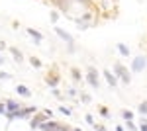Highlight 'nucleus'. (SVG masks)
Wrapping results in <instances>:
<instances>
[{
	"label": "nucleus",
	"instance_id": "obj_1",
	"mask_svg": "<svg viewBox=\"0 0 147 131\" xmlns=\"http://www.w3.org/2000/svg\"><path fill=\"white\" fill-rule=\"evenodd\" d=\"M114 71H116V75H118V78H120L122 82H125V84H129V82H131V77H129L127 69H124L122 63H114Z\"/></svg>",
	"mask_w": 147,
	"mask_h": 131
},
{
	"label": "nucleus",
	"instance_id": "obj_2",
	"mask_svg": "<svg viewBox=\"0 0 147 131\" xmlns=\"http://www.w3.org/2000/svg\"><path fill=\"white\" fill-rule=\"evenodd\" d=\"M55 33L69 45V51H75V39H73V35H71V33H67L63 28H57V26H55Z\"/></svg>",
	"mask_w": 147,
	"mask_h": 131
},
{
	"label": "nucleus",
	"instance_id": "obj_3",
	"mask_svg": "<svg viewBox=\"0 0 147 131\" xmlns=\"http://www.w3.org/2000/svg\"><path fill=\"white\" fill-rule=\"evenodd\" d=\"M145 67H147V59H145V57H141V55L136 57V59L131 61V71H134V73H141Z\"/></svg>",
	"mask_w": 147,
	"mask_h": 131
},
{
	"label": "nucleus",
	"instance_id": "obj_4",
	"mask_svg": "<svg viewBox=\"0 0 147 131\" xmlns=\"http://www.w3.org/2000/svg\"><path fill=\"white\" fill-rule=\"evenodd\" d=\"M86 82H88L94 90L100 88V82H98V77H96V71H94V69H88V73H86Z\"/></svg>",
	"mask_w": 147,
	"mask_h": 131
},
{
	"label": "nucleus",
	"instance_id": "obj_5",
	"mask_svg": "<svg viewBox=\"0 0 147 131\" xmlns=\"http://www.w3.org/2000/svg\"><path fill=\"white\" fill-rule=\"evenodd\" d=\"M102 75H104V78L108 80V84H110L114 90L118 88V78H116V75H112V71H108V69H106V71H104Z\"/></svg>",
	"mask_w": 147,
	"mask_h": 131
},
{
	"label": "nucleus",
	"instance_id": "obj_6",
	"mask_svg": "<svg viewBox=\"0 0 147 131\" xmlns=\"http://www.w3.org/2000/svg\"><path fill=\"white\" fill-rule=\"evenodd\" d=\"M22 108L24 106L20 102H14V100H8V102H6V110H8L6 114H16V112H20Z\"/></svg>",
	"mask_w": 147,
	"mask_h": 131
},
{
	"label": "nucleus",
	"instance_id": "obj_7",
	"mask_svg": "<svg viewBox=\"0 0 147 131\" xmlns=\"http://www.w3.org/2000/svg\"><path fill=\"white\" fill-rule=\"evenodd\" d=\"M26 32H28V35H30V37H32V39H34V41H35L37 45H39L41 41H43V35H41V33L37 32V30H34V28H28Z\"/></svg>",
	"mask_w": 147,
	"mask_h": 131
},
{
	"label": "nucleus",
	"instance_id": "obj_8",
	"mask_svg": "<svg viewBox=\"0 0 147 131\" xmlns=\"http://www.w3.org/2000/svg\"><path fill=\"white\" fill-rule=\"evenodd\" d=\"M45 114H39V116H35V118H32V121H30V125H32V129H37L43 121H45Z\"/></svg>",
	"mask_w": 147,
	"mask_h": 131
},
{
	"label": "nucleus",
	"instance_id": "obj_9",
	"mask_svg": "<svg viewBox=\"0 0 147 131\" xmlns=\"http://www.w3.org/2000/svg\"><path fill=\"white\" fill-rule=\"evenodd\" d=\"M16 92H18L20 96H24V98H32V92H30V88L24 86V84H18V86H16Z\"/></svg>",
	"mask_w": 147,
	"mask_h": 131
},
{
	"label": "nucleus",
	"instance_id": "obj_10",
	"mask_svg": "<svg viewBox=\"0 0 147 131\" xmlns=\"http://www.w3.org/2000/svg\"><path fill=\"white\" fill-rule=\"evenodd\" d=\"M79 20H82V22H86L90 28H94V16H92V12H84L82 16H80Z\"/></svg>",
	"mask_w": 147,
	"mask_h": 131
},
{
	"label": "nucleus",
	"instance_id": "obj_11",
	"mask_svg": "<svg viewBox=\"0 0 147 131\" xmlns=\"http://www.w3.org/2000/svg\"><path fill=\"white\" fill-rule=\"evenodd\" d=\"M10 53L14 55V61H16V63H22V61H24V55H22V51H20V49L10 47Z\"/></svg>",
	"mask_w": 147,
	"mask_h": 131
},
{
	"label": "nucleus",
	"instance_id": "obj_12",
	"mask_svg": "<svg viewBox=\"0 0 147 131\" xmlns=\"http://www.w3.org/2000/svg\"><path fill=\"white\" fill-rule=\"evenodd\" d=\"M45 82L51 88H57V84H59V77H57V75H49V77L45 78Z\"/></svg>",
	"mask_w": 147,
	"mask_h": 131
},
{
	"label": "nucleus",
	"instance_id": "obj_13",
	"mask_svg": "<svg viewBox=\"0 0 147 131\" xmlns=\"http://www.w3.org/2000/svg\"><path fill=\"white\" fill-rule=\"evenodd\" d=\"M116 47H118V51H120V55H122V57H129V47H127V45L118 43Z\"/></svg>",
	"mask_w": 147,
	"mask_h": 131
},
{
	"label": "nucleus",
	"instance_id": "obj_14",
	"mask_svg": "<svg viewBox=\"0 0 147 131\" xmlns=\"http://www.w3.org/2000/svg\"><path fill=\"white\" fill-rule=\"evenodd\" d=\"M137 112H139L141 116H147V102H141V104L137 106Z\"/></svg>",
	"mask_w": 147,
	"mask_h": 131
},
{
	"label": "nucleus",
	"instance_id": "obj_15",
	"mask_svg": "<svg viewBox=\"0 0 147 131\" xmlns=\"http://www.w3.org/2000/svg\"><path fill=\"white\" fill-rule=\"evenodd\" d=\"M122 118H124L125 121H127V120H134V112H129V110H122Z\"/></svg>",
	"mask_w": 147,
	"mask_h": 131
},
{
	"label": "nucleus",
	"instance_id": "obj_16",
	"mask_svg": "<svg viewBox=\"0 0 147 131\" xmlns=\"http://www.w3.org/2000/svg\"><path fill=\"white\" fill-rule=\"evenodd\" d=\"M30 63H32V67H35V69H41V61H39L37 57H30Z\"/></svg>",
	"mask_w": 147,
	"mask_h": 131
},
{
	"label": "nucleus",
	"instance_id": "obj_17",
	"mask_svg": "<svg viewBox=\"0 0 147 131\" xmlns=\"http://www.w3.org/2000/svg\"><path fill=\"white\" fill-rule=\"evenodd\" d=\"M125 125H127V129H129V131H137V129H139V125H136L134 120H127V121H125Z\"/></svg>",
	"mask_w": 147,
	"mask_h": 131
},
{
	"label": "nucleus",
	"instance_id": "obj_18",
	"mask_svg": "<svg viewBox=\"0 0 147 131\" xmlns=\"http://www.w3.org/2000/svg\"><path fill=\"white\" fill-rule=\"evenodd\" d=\"M59 112H61L63 116H71V114H73V112H71L69 108H65V106H59Z\"/></svg>",
	"mask_w": 147,
	"mask_h": 131
},
{
	"label": "nucleus",
	"instance_id": "obj_19",
	"mask_svg": "<svg viewBox=\"0 0 147 131\" xmlns=\"http://www.w3.org/2000/svg\"><path fill=\"white\" fill-rule=\"evenodd\" d=\"M84 121H86L88 125H94V118H92V114H86V116H84Z\"/></svg>",
	"mask_w": 147,
	"mask_h": 131
},
{
	"label": "nucleus",
	"instance_id": "obj_20",
	"mask_svg": "<svg viewBox=\"0 0 147 131\" xmlns=\"http://www.w3.org/2000/svg\"><path fill=\"white\" fill-rule=\"evenodd\" d=\"M98 112H100V116H102V118H108V116H110V112H108V108H104V106H102V108L98 110Z\"/></svg>",
	"mask_w": 147,
	"mask_h": 131
},
{
	"label": "nucleus",
	"instance_id": "obj_21",
	"mask_svg": "<svg viewBox=\"0 0 147 131\" xmlns=\"http://www.w3.org/2000/svg\"><path fill=\"white\" fill-rule=\"evenodd\" d=\"M12 78V75H8V73H2L0 71V80H10Z\"/></svg>",
	"mask_w": 147,
	"mask_h": 131
},
{
	"label": "nucleus",
	"instance_id": "obj_22",
	"mask_svg": "<svg viewBox=\"0 0 147 131\" xmlns=\"http://www.w3.org/2000/svg\"><path fill=\"white\" fill-rule=\"evenodd\" d=\"M67 96H69V98H75V96H77V90H75V88H69V90H67Z\"/></svg>",
	"mask_w": 147,
	"mask_h": 131
},
{
	"label": "nucleus",
	"instance_id": "obj_23",
	"mask_svg": "<svg viewBox=\"0 0 147 131\" xmlns=\"http://www.w3.org/2000/svg\"><path fill=\"white\" fill-rule=\"evenodd\" d=\"M51 22H53V24L59 22V14H57V12H51Z\"/></svg>",
	"mask_w": 147,
	"mask_h": 131
},
{
	"label": "nucleus",
	"instance_id": "obj_24",
	"mask_svg": "<svg viewBox=\"0 0 147 131\" xmlns=\"http://www.w3.org/2000/svg\"><path fill=\"white\" fill-rule=\"evenodd\" d=\"M139 131H147V121H139Z\"/></svg>",
	"mask_w": 147,
	"mask_h": 131
},
{
	"label": "nucleus",
	"instance_id": "obj_25",
	"mask_svg": "<svg viewBox=\"0 0 147 131\" xmlns=\"http://www.w3.org/2000/svg\"><path fill=\"white\" fill-rule=\"evenodd\" d=\"M6 112H8V110H6V102H4V104L0 102V114H2V116H6Z\"/></svg>",
	"mask_w": 147,
	"mask_h": 131
},
{
	"label": "nucleus",
	"instance_id": "obj_26",
	"mask_svg": "<svg viewBox=\"0 0 147 131\" xmlns=\"http://www.w3.org/2000/svg\"><path fill=\"white\" fill-rule=\"evenodd\" d=\"M73 78H75V80H80V73L77 69H73Z\"/></svg>",
	"mask_w": 147,
	"mask_h": 131
},
{
	"label": "nucleus",
	"instance_id": "obj_27",
	"mask_svg": "<svg viewBox=\"0 0 147 131\" xmlns=\"http://www.w3.org/2000/svg\"><path fill=\"white\" fill-rule=\"evenodd\" d=\"M75 2H79V4H84V6H90L92 0H75Z\"/></svg>",
	"mask_w": 147,
	"mask_h": 131
},
{
	"label": "nucleus",
	"instance_id": "obj_28",
	"mask_svg": "<svg viewBox=\"0 0 147 131\" xmlns=\"http://www.w3.org/2000/svg\"><path fill=\"white\" fill-rule=\"evenodd\" d=\"M82 102H84V104H90V96H88V94H82Z\"/></svg>",
	"mask_w": 147,
	"mask_h": 131
},
{
	"label": "nucleus",
	"instance_id": "obj_29",
	"mask_svg": "<svg viewBox=\"0 0 147 131\" xmlns=\"http://www.w3.org/2000/svg\"><path fill=\"white\" fill-rule=\"evenodd\" d=\"M53 96H55V98H61V92H59L57 88H53Z\"/></svg>",
	"mask_w": 147,
	"mask_h": 131
},
{
	"label": "nucleus",
	"instance_id": "obj_30",
	"mask_svg": "<svg viewBox=\"0 0 147 131\" xmlns=\"http://www.w3.org/2000/svg\"><path fill=\"white\" fill-rule=\"evenodd\" d=\"M94 131H106V129H104V125H94Z\"/></svg>",
	"mask_w": 147,
	"mask_h": 131
},
{
	"label": "nucleus",
	"instance_id": "obj_31",
	"mask_svg": "<svg viewBox=\"0 0 147 131\" xmlns=\"http://www.w3.org/2000/svg\"><path fill=\"white\" fill-rule=\"evenodd\" d=\"M4 49H6V43H4V41H0V51H4Z\"/></svg>",
	"mask_w": 147,
	"mask_h": 131
},
{
	"label": "nucleus",
	"instance_id": "obj_32",
	"mask_svg": "<svg viewBox=\"0 0 147 131\" xmlns=\"http://www.w3.org/2000/svg\"><path fill=\"white\" fill-rule=\"evenodd\" d=\"M116 131H124V127H122V125H118V127H116Z\"/></svg>",
	"mask_w": 147,
	"mask_h": 131
},
{
	"label": "nucleus",
	"instance_id": "obj_33",
	"mask_svg": "<svg viewBox=\"0 0 147 131\" xmlns=\"http://www.w3.org/2000/svg\"><path fill=\"white\" fill-rule=\"evenodd\" d=\"M61 131H71V129H69V127H61Z\"/></svg>",
	"mask_w": 147,
	"mask_h": 131
},
{
	"label": "nucleus",
	"instance_id": "obj_34",
	"mask_svg": "<svg viewBox=\"0 0 147 131\" xmlns=\"http://www.w3.org/2000/svg\"><path fill=\"white\" fill-rule=\"evenodd\" d=\"M0 65H4V59H2V57H0Z\"/></svg>",
	"mask_w": 147,
	"mask_h": 131
},
{
	"label": "nucleus",
	"instance_id": "obj_35",
	"mask_svg": "<svg viewBox=\"0 0 147 131\" xmlns=\"http://www.w3.org/2000/svg\"><path fill=\"white\" fill-rule=\"evenodd\" d=\"M49 131H61V129H49Z\"/></svg>",
	"mask_w": 147,
	"mask_h": 131
},
{
	"label": "nucleus",
	"instance_id": "obj_36",
	"mask_svg": "<svg viewBox=\"0 0 147 131\" xmlns=\"http://www.w3.org/2000/svg\"><path fill=\"white\" fill-rule=\"evenodd\" d=\"M73 131H80V129H73Z\"/></svg>",
	"mask_w": 147,
	"mask_h": 131
}]
</instances>
